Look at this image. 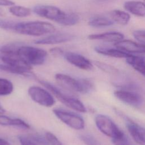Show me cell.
Listing matches in <instances>:
<instances>
[{
    "mask_svg": "<svg viewBox=\"0 0 145 145\" xmlns=\"http://www.w3.org/2000/svg\"><path fill=\"white\" fill-rule=\"evenodd\" d=\"M45 137L50 145H63L55 135L49 131L45 133Z\"/></svg>",
    "mask_w": 145,
    "mask_h": 145,
    "instance_id": "obj_29",
    "label": "cell"
},
{
    "mask_svg": "<svg viewBox=\"0 0 145 145\" xmlns=\"http://www.w3.org/2000/svg\"><path fill=\"white\" fill-rule=\"evenodd\" d=\"M89 40H99L107 42H118L123 39V35L117 32H109L99 34H92L88 36Z\"/></svg>",
    "mask_w": 145,
    "mask_h": 145,
    "instance_id": "obj_16",
    "label": "cell"
},
{
    "mask_svg": "<svg viewBox=\"0 0 145 145\" xmlns=\"http://www.w3.org/2000/svg\"><path fill=\"white\" fill-rule=\"evenodd\" d=\"M88 24L93 27H105L113 24V22L105 17H96L91 19Z\"/></svg>",
    "mask_w": 145,
    "mask_h": 145,
    "instance_id": "obj_23",
    "label": "cell"
},
{
    "mask_svg": "<svg viewBox=\"0 0 145 145\" xmlns=\"http://www.w3.org/2000/svg\"><path fill=\"white\" fill-rule=\"evenodd\" d=\"M144 1H145V0H144Z\"/></svg>",
    "mask_w": 145,
    "mask_h": 145,
    "instance_id": "obj_38",
    "label": "cell"
},
{
    "mask_svg": "<svg viewBox=\"0 0 145 145\" xmlns=\"http://www.w3.org/2000/svg\"><path fill=\"white\" fill-rule=\"evenodd\" d=\"M74 39L75 36L71 33H57L39 39L35 41V43L36 44L53 45L70 41Z\"/></svg>",
    "mask_w": 145,
    "mask_h": 145,
    "instance_id": "obj_11",
    "label": "cell"
},
{
    "mask_svg": "<svg viewBox=\"0 0 145 145\" xmlns=\"http://www.w3.org/2000/svg\"><path fill=\"white\" fill-rule=\"evenodd\" d=\"M56 30L51 23L42 21L16 23L14 31L24 35L40 36L51 33Z\"/></svg>",
    "mask_w": 145,
    "mask_h": 145,
    "instance_id": "obj_1",
    "label": "cell"
},
{
    "mask_svg": "<svg viewBox=\"0 0 145 145\" xmlns=\"http://www.w3.org/2000/svg\"><path fill=\"white\" fill-rule=\"evenodd\" d=\"M64 57L68 62L80 69L91 70L93 68L89 60L81 54L69 52L64 54Z\"/></svg>",
    "mask_w": 145,
    "mask_h": 145,
    "instance_id": "obj_12",
    "label": "cell"
},
{
    "mask_svg": "<svg viewBox=\"0 0 145 145\" xmlns=\"http://www.w3.org/2000/svg\"><path fill=\"white\" fill-rule=\"evenodd\" d=\"M0 70H3L6 72H10V73L22 75V76H24L25 77H32V76H34L33 74L32 73V72L31 71L22 70V69L17 68V67L7 65L4 63L0 64Z\"/></svg>",
    "mask_w": 145,
    "mask_h": 145,
    "instance_id": "obj_21",
    "label": "cell"
},
{
    "mask_svg": "<svg viewBox=\"0 0 145 145\" xmlns=\"http://www.w3.org/2000/svg\"><path fill=\"white\" fill-rule=\"evenodd\" d=\"M17 53L23 60L31 66L43 64L47 56L45 50L28 45H20Z\"/></svg>",
    "mask_w": 145,
    "mask_h": 145,
    "instance_id": "obj_5",
    "label": "cell"
},
{
    "mask_svg": "<svg viewBox=\"0 0 145 145\" xmlns=\"http://www.w3.org/2000/svg\"><path fill=\"white\" fill-rule=\"evenodd\" d=\"M5 112V110L4 109V108L2 107V106L0 104V114H3Z\"/></svg>",
    "mask_w": 145,
    "mask_h": 145,
    "instance_id": "obj_37",
    "label": "cell"
},
{
    "mask_svg": "<svg viewBox=\"0 0 145 145\" xmlns=\"http://www.w3.org/2000/svg\"><path fill=\"white\" fill-rule=\"evenodd\" d=\"M79 20V16L75 13L66 12L65 18L62 21L61 24L66 26L74 25L78 23Z\"/></svg>",
    "mask_w": 145,
    "mask_h": 145,
    "instance_id": "obj_25",
    "label": "cell"
},
{
    "mask_svg": "<svg viewBox=\"0 0 145 145\" xmlns=\"http://www.w3.org/2000/svg\"><path fill=\"white\" fill-rule=\"evenodd\" d=\"M15 3L10 0H0V6H13Z\"/></svg>",
    "mask_w": 145,
    "mask_h": 145,
    "instance_id": "obj_35",
    "label": "cell"
},
{
    "mask_svg": "<svg viewBox=\"0 0 145 145\" xmlns=\"http://www.w3.org/2000/svg\"><path fill=\"white\" fill-rule=\"evenodd\" d=\"M95 65L98 67L99 69H101L102 70L107 72H109V73H114L117 72V70L116 69H114V67H112L110 65H106V63L99 62V61H95Z\"/></svg>",
    "mask_w": 145,
    "mask_h": 145,
    "instance_id": "obj_30",
    "label": "cell"
},
{
    "mask_svg": "<svg viewBox=\"0 0 145 145\" xmlns=\"http://www.w3.org/2000/svg\"><path fill=\"white\" fill-rule=\"evenodd\" d=\"M0 125L5 126H14L23 129H28L29 125L20 118H12L8 116L0 114Z\"/></svg>",
    "mask_w": 145,
    "mask_h": 145,
    "instance_id": "obj_17",
    "label": "cell"
},
{
    "mask_svg": "<svg viewBox=\"0 0 145 145\" xmlns=\"http://www.w3.org/2000/svg\"><path fill=\"white\" fill-rule=\"evenodd\" d=\"M9 11L13 15L17 17H27L31 14V10L30 8L16 5L11 6L9 8Z\"/></svg>",
    "mask_w": 145,
    "mask_h": 145,
    "instance_id": "obj_22",
    "label": "cell"
},
{
    "mask_svg": "<svg viewBox=\"0 0 145 145\" xmlns=\"http://www.w3.org/2000/svg\"><path fill=\"white\" fill-rule=\"evenodd\" d=\"M118 49L128 53H145V45L138 44L129 40H122L114 43Z\"/></svg>",
    "mask_w": 145,
    "mask_h": 145,
    "instance_id": "obj_14",
    "label": "cell"
},
{
    "mask_svg": "<svg viewBox=\"0 0 145 145\" xmlns=\"http://www.w3.org/2000/svg\"><path fill=\"white\" fill-rule=\"evenodd\" d=\"M80 139L87 145H100L98 140L90 134H82L80 135Z\"/></svg>",
    "mask_w": 145,
    "mask_h": 145,
    "instance_id": "obj_27",
    "label": "cell"
},
{
    "mask_svg": "<svg viewBox=\"0 0 145 145\" xmlns=\"http://www.w3.org/2000/svg\"><path fill=\"white\" fill-rule=\"evenodd\" d=\"M33 12L40 16L54 21L59 24L66 14L58 7L50 5H37L34 7Z\"/></svg>",
    "mask_w": 145,
    "mask_h": 145,
    "instance_id": "obj_8",
    "label": "cell"
},
{
    "mask_svg": "<svg viewBox=\"0 0 145 145\" xmlns=\"http://www.w3.org/2000/svg\"><path fill=\"white\" fill-rule=\"evenodd\" d=\"M95 121L98 129L103 134L112 139L120 137L124 134L119 129L113 120L106 115H97L95 117Z\"/></svg>",
    "mask_w": 145,
    "mask_h": 145,
    "instance_id": "obj_6",
    "label": "cell"
},
{
    "mask_svg": "<svg viewBox=\"0 0 145 145\" xmlns=\"http://www.w3.org/2000/svg\"><path fill=\"white\" fill-rule=\"evenodd\" d=\"M114 95L119 100L131 106L139 107L143 103V97L135 92L118 89L114 92Z\"/></svg>",
    "mask_w": 145,
    "mask_h": 145,
    "instance_id": "obj_10",
    "label": "cell"
},
{
    "mask_svg": "<svg viewBox=\"0 0 145 145\" xmlns=\"http://www.w3.org/2000/svg\"><path fill=\"white\" fill-rule=\"evenodd\" d=\"M110 16L113 20L121 25H126L130 19V15L121 10H114L110 12Z\"/></svg>",
    "mask_w": 145,
    "mask_h": 145,
    "instance_id": "obj_20",
    "label": "cell"
},
{
    "mask_svg": "<svg viewBox=\"0 0 145 145\" xmlns=\"http://www.w3.org/2000/svg\"><path fill=\"white\" fill-rule=\"evenodd\" d=\"M112 141L114 145H135L125 134L120 137L112 139Z\"/></svg>",
    "mask_w": 145,
    "mask_h": 145,
    "instance_id": "obj_26",
    "label": "cell"
},
{
    "mask_svg": "<svg viewBox=\"0 0 145 145\" xmlns=\"http://www.w3.org/2000/svg\"><path fill=\"white\" fill-rule=\"evenodd\" d=\"M28 137L36 144L40 145H50L45 137H43L42 135L39 134H31Z\"/></svg>",
    "mask_w": 145,
    "mask_h": 145,
    "instance_id": "obj_28",
    "label": "cell"
},
{
    "mask_svg": "<svg viewBox=\"0 0 145 145\" xmlns=\"http://www.w3.org/2000/svg\"><path fill=\"white\" fill-rule=\"evenodd\" d=\"M124 8L132 14L139 16L145 17V3L137 1H129L124 3Z\"/></svg>",
    "mask_w": 145,
    "mask_h": 145,
    "instance_id": "obj_15",
    "label": "cell"
},
{
    "mask_svg": "<svg viewBox=\"0 0 145 145\" xmlns=\"http://www.w3.org/2000/svg\"><path fill=\"white\" fill-rule=\"evenodd\" d=\"M49 52L53 56L55 57H59L62 55H64L63 50L61 48L58 47L53 48L50 49Z\"/></svg>",
    "mask_w": 145,
    "mask_h": 145,
    "instance_id": "obj_34",
    "label": "cell"
},
{
    "mask_svg": "<svg viewBox=\"0 0 145 145\" xmlns=\"http://www.w3.org/2000/svg\"><path fill=\"white\" fill-rule=\"evenodd\" d=\"M126 59V62L134 69L145 76V59L143 57L131 54Z\"/></svg>",
    "mask_w": 145,
    "mask_h": 145,
    "instance_id": "obj_19",
    "label": "cell"
},
{
    "mask_svg": "<svg viewBox=\"0 0 145 145\" xmlns=\"http://www.w3.org/2000/svg\"><path fill=\"white\" fill-rule=\"evenodd\" d=\"M39 82L48 89L59 101L67 107L82 113H86L87 112L84 105L79 99L66 94L49 82L43 80H39Z\"/></svg>",
    "mask_w": 145,
    "mask_h": 145,
    "instance_id": "obj_4",
    "label": "cell"
},
{
    "mask_svg": "<svg viewBox=\"0 0 145 145\" xmlns=\"http://www.w3.org/2000/svg\"><path fill=\"white\" fill-rule=\"evenodd\" d=\"M95 50L99 54H101L104 56L115 57V58H127L131 55V54L123 52L117 48L112 49V48H108L106 47L96 46L95 48Z\"/></svg>",
    "mask_w": 145,
    "mask_h": 145,
    "instance_id": "obj_18",
    "label": "cell"
},
{
    "mask_svg": "<svg viewBox=\"0 0 145 145\" xmlns=\"http://www.w3.org/2000/svg\"><path fill=\"white\" fill-rule=\"evenodd\" d=\"M0 145H10V144L6 140L0 138Z\"/></svg>",
    "mask_w": 145,
    "mask_h": 145,
    "instance_id": "obj_36",
    "label": "cell"
},
{
    "mask_svg": "<svg viewBox=\"0 0 145 145\" xmlns=\"http://www.w3.org/2000/svg\"><path fill=\"white\" fill-rule=\"evenodd\" d=\"M53 112L58 119L70 127L77 130L84 129V120L78 114L62 109H54Z\"/></svg>",
    "mask_w": 145,
    "mask_h": 145,
    "instance_id": "obj_7",
    "label": "cell"
},
{
    "mask_svg": "<svg viewBox=\"0 0 145 145\" xmlns=\"http://www.w3.org/2000/svg\"><path fill=\"white\" fill-rule=\"evenodd\" d=\"M28 93L33 101L42 106L50 107L56 103L50 93L39 86H31L28 89Z\"/></svg>",
    "mask_w": 145,
    "mask_h": 145,
    "instance_id": "obj_9",
    "label": "cell"
},
{
    "mask_svg": "<svg viewBox=\"0 0 145 145\" xmlns=\"http://www.w3.org/2000/svg\"><path fill=\"white\" fill-rule=\"evenodd\" d=\"M14 89V86L9 80L0 78V96H6L11 94Z\"/></svg>",
    "mask_w": 145,
    "mask_h": 145,
    "instance_id": "obj_24",
    "label": "cell"
},
{
    "mask_svg": "<svg viewBox=\"0 0 145 145\" xmlns=\"http://www.w3.org/2000/svg\"><path fill=\"white\" fill-rule=\"evenodd\" d=\"M20 45L10 43L0 47V59L4 64L22 70L31 71L32 66L26 63L18 54L17 51Z\"/></svg>",
    "mask_w": 145,
    "mask_h": 145,
    "instance_id": "obj_2",
    "label": "cell"
},
{
    "mask_svg": "<svg viewBox=\"0 0 145 145\" xmlns=\"http://www.w3.org/2000/svg\"><path fill=\"white\" fill-rule=\"evenodd\" d=\"M16 23V22H14L12 21L0 19V28L6 30H11L14 31Z\"/></svg>",
    "mask_w": 145,
    "mask_h": 145,
    "instance_id": "obj_31",
    "label": "cell"
},
{
    "mask_svg": "<svg viewBox=\"0 0 145 145\" xmlns=\"http://www.w3.org/2000/svg\"><path fill=\"white\" fill-rule=\"evenodd\" d=\"M126 127L134 140L139 145H145V128L125 118Z\"/></svg>",
    "mask_w": 145,
    "mask_h": 145,
    "instance_id": "obj_13",
    "label": "cell"
},
{
    "mask_svg": "<svg viewBox=\"0 0 145 145\" xmlns=\"http://www.w3.org/2000/svg\"><path fill=\"white\" fill-rule=\"evenodd\" d=\"M18 139L21 145H37L36 143L31 140L28 137L20 135L18 137Z\"/></svg>",
    "mask_w": 145,
    "mask_h": 145,
    "instance_id": "obj_33",
    "label": "cell"
},
{
    "mask_svg": "<svg viewBox=\"0 0 145 145\" xmlns=\"http://www.w3.org/2000/svg\"><path fill=\"white\" fill-rule=\"evenodd\" d=\"M55 79L62 87L70 91L87 93L93 88V83L87 79H75L68 75L60 73L55 75Z\"/></svg>",
    "mask_w": 145,
    "mask_h": 145,
    "instance_id": "obj_3",
    "label": "cell"
},
{
    "mask_svg": "<svg viewBox=\"0 0 145 145\" xmlns=\"http://www.w3.org/2000/svg\"><path fill=\"white\" fill-rule=\"evenodd\" d=\"M134 37L142 44L145 45V30H137L133 33Z\"/></svg>",
    "mask_w": 145,
    "mask_h": 145,
    "instance_id": "obj_32",
    "label": "cell"
}]
</instances>
